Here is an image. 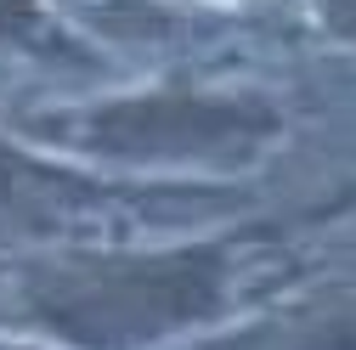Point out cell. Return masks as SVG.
Here are the masks:
<instances>
[{"instance_id": "1", "label": "cell", "mask_w": 356, "mask_h": 350, "mask_svg": "<svg viewBox=\"0 0 356 350\" xmlns=\"http://www.w3.org/2000/svg\"><path fill=\"white\" fill-rule=\"evenodd\" d=\"M209 6H232V0H209Z\"/></svg>"}]
</instances>
